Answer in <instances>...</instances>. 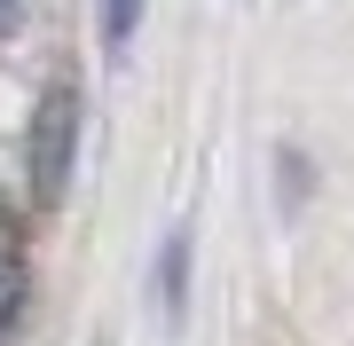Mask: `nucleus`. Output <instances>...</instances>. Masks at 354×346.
Returning a JSON list of instances; mask_svg holds the SVG:
<instances>
[{"instance_id": "obj_1", "label": "nucleus", "mask_w": 354, "mask_h": 346, "mask_svg": "<svg viewBox=\"0 0 354 346\" xmlns=\"http://www.w3.org/2000/svg\"><path fill=\"white\" fill-rule=\"evenodd\" d=\"M71 150H79V87L55 79L32 110V134H24V173H32V205H55L64 197V173H71Z\"/></svg>"}, {"instance_id": "obj_2", "label": "nucleus", "mask_w": 354, "mask_h": 346, "mask_svg": "<svg viewBox=\"0 0 354 346\" xmlns=\"http://www.w3.org/2000/svg\"><path fill=\"white\" fill-rule=\"evenodd\" d=\"M134 16H142V0H102V32H111V48H127Z\"/></svg>"}, {"instance_id": "obj_3", "label": "nucleus", "mask_w": 354, "mask_h": 346, "mask_svg": "<svg viewBox=\"0 0 354 346\" xmlns=\"http://www.w3.org/2000/svg\"><path fill=\"white\" fill-rule=\"evenodd\" d=\"M8 315H16V283H8V268H0V331H8Z\"/></svg>"}, {"instance_id": "obj_4", "label": "nucleus", "mask_w": 354, "mask_h": 346, "mask_svg": "<svg viewBox=\"0 0 354 346\" xmlns=\"http://www.w3.org/2000/svg\"><path fill=\"white\" fill-rule=\"evenodd\" d=\"M0 16H8V0H0Z\"/></svg>"}]
</instances>
